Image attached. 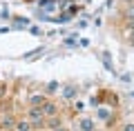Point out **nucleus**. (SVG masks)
<instances>
[{
  "label": "nucleus",
  "mask_w": 134,
  "mask_h": 131,
  "mask_svg": "<svg viewBox=\"0 0 134 131\" xmlns=\"http://www.w3.org/2000/svg\"><path fill=\"white\" fill-rule=\"evenodd\" d=\"M56 22H60V24H65V22H69V14H63L60 18L56 20Z\"/></svg>",
  "instance_id": "1a4fd4ad"
},
{
  "label": "nucleus",
  "mask_w": 134,
  "mask_h": 131,
  "mask_svg": "<svg viewBox=\"0 0 134 131\" xmlns=\"http://www.w3.org/2000/svg\"><path fill=\"white\" fill-rule=\"evenodd\" d=\"M127 20H130V27H134V5L127 9Z\"/></svg>",
  "instance_id": "39448f33"
},
{
  "label": "nucleus",
  "mask_w": 134,
  "mask_h": 131,
  "mask_svg": "<svg viewBox=\"0 0 134 131\" xmlns=\"http://www.w3.org/2000/svg\"><path fill=\"white\" fill-rule=\"evenodd\" d=\"M16 129H18V131H29V129H31V124H29V122H16Z\"/></svg>",
  "instance_id": "7ed1b4c3"
},
{
  "label": "nucleus",
  "mask_w": 134,
  "mask_h": 131,
  "mask_svg": "<svg viewBox=\"0 0 134 131\" xmlns=\"http://www.w3.org/2000/svg\"><path fill=\"white\" fill-rule=\"evenodd\" d=\"M130 40H132V42H134V27H132V36H130Z\"/></svg>",
  "instance_id": "f8f14e48"
},
{
  "label": "nucleus",
  "mask_w": 134,
  "mask_h": 131,
  "mask_svg": "<svg viewBox=\"0 0 134 131\" xmlns=\"http://www.w3.org/2000/svg\"><path fill=\"white\" fill-rule=\"evenodd\" d=\"M27 24H29V20H27V18H18V22H16L14 27H16V29H20V27H27Z\"/></svg>",
  "instance_id": "0eeeda50"
},
{
  "label": "nucleus",
  "mask_w": 134,
  "mask_h": 131,
  "mask_svg": "<svg viewBox=\"0 0 134 131\" xmlns=\"http://www.w3.org/2000/svg\"><path fill=\"white\" fill-rule=\"evenodd\" d=\"M29 118H31L34 127H40V124H43V111H40V109H29Z\"/></svg>",
  "instance_id": "f257e3e1"
},
{
  "label": "nucleus",
  "mask_w": 134,
  "mask_h": 131,
  "mask_svg": "<svg viewBox=\"0 0 134 131\" xmlns=\"http://www.w3.org/2000/svg\"><path fill=\"white\" fill-rule=\"evenodd\" d=\"M43 111L47 113V116H56V107H54L52 102H45V107H43Z\"/></svg>",
  "instance_id": "f03ea898"
},
{
  "label": "nucleus",
  "mask_w": 134,
  "mask_h": 131,
  "mask_svg": "<svg viewBox=\"0 0 134 131\" xmlns=\"http://www.w3.org/2000/svg\"><path fill=\"white\" fill-rule=\"evenodd\" d=\"M74 93H76L74 87H67V89H65V98H74Z\"/></svg>",
  "instance_id": "6e6552de"
},
{
  "label": "nucleus",
  "mask_w": 134,
  "mask_h": 131,
  "mask_svg": "<svg viewBox=\"0 0 134 131\" xmlns=\"http://www.w3.org/2000/svg\"><path fill=\"white\" fill-rule=\"evenodd\" d=\"M2 93H5V87H0V98H2Z\"/></svg>",
  "instance_id": "ddd939ff"
},
{
  "label": "nucleus",
  "mask_w": 134,
  "mask_h": 131,
  "mask_svg": "<svg viewBox=\"0 0 134 131\" xmlns=\"http://www.w3.org/2000/svg\"><path fill=\"white\" fill-rule=\"evenodd\" d=\"M58 131H65V129H58Z\"/></svg>",
  "instance_id": "4468645a"
},
{
  "label": "nucleus",
  "mask_w": 134,
  "mask_h": 131,
  "mask_svg": "<svg viewBox=\"0 0 134 131\" xmlns=\"http://www.w3.org/2000/svg\"><path fill=\"white\" fill-rule=\"evenodd\" d=\"M125 131H134V124H130V127H125Z\"/></svg>",
  "instance_id": "9b49d317"
},
{
  "label": "nucleus",
  "mask_w": 134,
  "mask_h": 131,
  "mask_svg": "<svg viewBox=\"0 0 134 131\" xmlns=\"http://www.w3.org/2000/svg\"><path fill=\"white\" fill-rule=\"evenodd\" d=\"M98 116H100V118H107V116H110V111H107V109H100Z\"/></svg>",
  "instance_id": "9d476101"
},
{
  "label": "nucleus",
  "mask_w": 134,
  "mask_h": 131,
  "mask_svg": "<svg viewBox=\"0 0 134 131\" xmlns=\"http://www.w3.org/2000/svg\"><path fill=\"white\" fill-rule=\"evenodd\" d=\"M81 129L83 131H92V129H94V122H92V120H83L81 122Z\"/></svg>",
  "instance_id": "20e7f679"
},
{
  "label": "nucleus",
  "mask_w": 134,
  "mask_h": 131,
  "mask_svg": "<svg viewBox=\"0 0 134 131\" xmlns=\"http://www.w3.org/2000/svg\"><path fill=\"white\" fill-rule=\"evenodd\" d=\"M31 104H45V98L43 96H31Z\"/></svg>",
  "instance_id": "423d86ee"
}]
</instances>
